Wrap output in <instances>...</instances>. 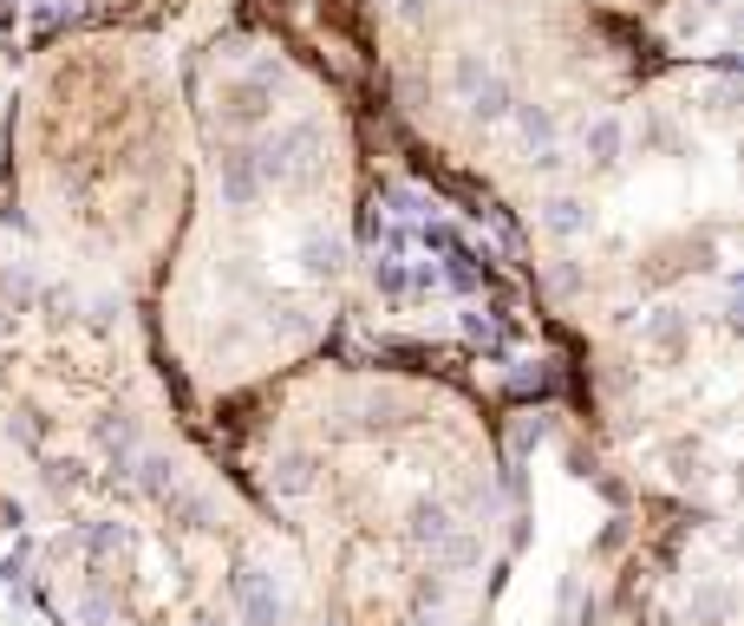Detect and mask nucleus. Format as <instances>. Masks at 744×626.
<instances>
[{
    "instance_id": "f257e3e1",
    "label": "nucleus",
    "mask_w": 744,
    "mask_h": 626,
    "mask_svg": "<svg viewBox=\"0 0 744 626\" xmlns=\"http://www.w3.org/2000/svg\"><path fill=\"white\" fill-rule=\"evenodd\" d=\"M248 157H255L262 183H313V170H320V125L300 118L288 131H275L262 150H248Z\"/></svg>"
},
{
    "instance_id": "f03ea898",
    "label": "nucleus",
    "mask_w": 744,
    "mask_h": 626,
    "mask_svg": "<svg viewBox=\"0 0 744 626\" xmlns=\"http://www.w3.org/2000/svg\"><path fill=\"white\" fill-rule=\"evenodd\" d=\"M235 607H242V626H288V607L275 594V581L262 567H235Z\"/></svg>"
},
{
    "instance_id": "7ed1b4c3",
    "label": "nucleus",
    "mask_w": 744,
    "mask_h": 626,
    "mask_svg": "<svg viewBox=\"0 0 744 626\" xmlns=\"http://www.w3.org/2000/svg\"><path fill=\"white\" fill-rule=\"evenodd\" d=\"M450 529H457V516H450V502H438V496H425V502H412V516H405V535L418 542V549H445Z\"/></svg>"
},
{
    "instance_id": "20e7f679",
    "label": "nucleus",
    "mask_w": 744,
    "mask_h": 626,
    "mask_svg": "<svg viewBox=\"0 0 744 626\" xmlns=\"http://www.w3.org/2000/svg\"><path fill=\"white\" fill-rule=\"evenodd\" d=\"M216 183H223V203L228 209H248L255 197H262V177H255V157H248V150H223Z\"/></svg>"
},
{
    "instance_id": "39448f33",
    "label": "nucleus",
    "mask_w": 744,
    "mask_h": 626,
    "mask_svg": "<svg viewBox=\"0 0 744 626\" xmlns=\"http://www.w3.org/2000/svg\"><path fill=\"white\" fill-rule=\"evenodd\" d=\"M464 105H470V118H477V125H503V118H510V105H517V92H510V78L483 72V85H477Z\"/></svg>"
},
{
    "instance_id": "423d86ee",
    "label": "nucleus",
    "mask_w": 744,
    "mask_h": 626,
    "mask_svg": "<svg viewBox=\"0 0 744 626\" xmlns=\"http://www.w3.org/2000/svg\"><path fill=\"white\" fill-rule=\"evenodd\" d=\"M582 150H588V163H595V170H614V163H620V150H627V125H620V118H595V125L582 131Z\"/></svg>"
},
{
    "instance_id": "0eeeda50",
    "label": "nucleus",
    "mask_w": 744,
    "mask_h": 626,
    "mask_svg": "<svg viewBox=\"0 0 744 626\" xmlns=\"http://www.w3.org/2000/svg\"><path fill=\"white\" fill-rule=\"evenodd\" d=\"M268 78H275V66H255L242 85H235V105H228V112H235L242 125H262V118L275 112V105H268V98H275V92H268Z\"/></svg>"
},
{
    "instance_id": "6e6552de",
    "label": "nucleus",
    "mask_w": 744,
    "mask_h": 626,
    "mask_svg": "<svg viewBox=\"0 0 744 626\" xmlns=\"http://www.w3.org/2000/svg\"><path fill=\"white\" fill-rule=\"evenodd\" d=\"M125 477H131V484L145 489V496H157V502H163L170 489L183 484V477H177V464H170L163 450H145V457H131V470H125Z\"/></svg>"
},
{
    "instance_id": "1a4fd4ad",
    "label": "nucleus",
    "mask_w": 744,
    "mask_h": 626,
    "mask_svg": "<svg viewBox=\"0 0 744 626\" xmlns=\"http://www.w3.org/2000/svg\"><path fill=\"white\" fill-rule=\"evenodd\" d=\"M542 229H549L555 242L588 235V203H582V197H549V203H542Z\"/></svg>"
},
{
    "instance_id": "9d476101",
    "label": "nucleus",
    "mask_w": 744,
    "mask_h": 626,
    "mask_svg": "<svg viewBox=\"0 0 744 626\" xmlns=\"http://www.w3.org/2000/svg\"><path fill=\"white\" fill-rule=\"evenodd\" d=\"M510 118H517V131H522V144H529V150H549V144H555V112H549V105H529V98H517V105H510Z\"/></svg>"
},
{
    "instance_id": "9b49d317",
    "label": "nucleus",
    "mask_w": 744,
    "mask_h": 626,
    "mask_svg": "<svg viewBox=\"0 0 744 626\" xmlns=\"http://www.w3.org/2000/svg\"><path fill=\"white\" fill-rule=\"evenodd\" d=\"M268 484L281 489V496H307V489H313V457H307V450L275 457V464H268Z\"/></svg>"
},
{
    "instance_id": "f8f14e48",
    "label": "nucleus",
    "mask_w": 744,
    "mask_h": 626,
    "mask_svg": "<svg viewBox=\"0 0 744 626\" xmlns=\"http://www.w3.org/2000/svg\"><path fill=\"white\" fill-rule=\"evenodd\" d=\"M163 509H170V516H177V522H183V529H210V522H216V509H210V496H203V489H170V496H163Z\"/></svg>"
},
{
    "instance_id": "ddd939ff",
    "label": "nucleus",
    "mask_w": 744,
    "mask_h": 626,
    "mask_svg": "<svg viewBox=\"0 0 744 626\" xmlns=\"http://www.w3.org/2000/svg\"><path fill=\"white\" fill-rule=\"evenodd\" d=\"M300 268H307V275H313V280H333V275H340V242L313 229V235L300 242Z\"/></svg>"
},
{
    "instance_id": "4468645a",
    "label": "nucleus",
    "mask_w": 744,
    "mask_h": 626,
    "mask_svg": "<svg viewBox=\"0 0 744 626\" xmlns=\"http://www.w3.org/2000/svg\"><path fill=\"white\" fill-rule=\"evenodd\" d=\"M640 340H647V347H660V352H679V347H685V314L660 307V314L640 327Z\"/></svg>"
},
{
    "instance_id": "2eb2a0df",
    "label": "nucleus",
    "mask_w": 744,
    "mask_h": 626,
    "mask_svg": "<svg viewBox=\"0 0 744 626\" xmlns=\"http://www.w3.org/2000/svg\"><path fill=\"white\" fill-rule=\"evenodd\" d=\"M438 561H445V567H477V561H483V542H477L470 529H450V542L438 549Z\"/></svg>"
},
{
    "instance_id": "dca6fc26",
    "label": "nucleus",
    "mask_w": 744,
    "mask_h": 626,
    "mask_svg": "<svg viewBox=\"0 0 744 626\" xmlns=\"http://www.w3.org/2000/svg\"><path fill=\"white\" fill-rule=\"evenodd\" d=\"M372 287H379V294H392V300H405V287H412L405 262H398V255H379V262H372Z\"/></svg>"
},
{
    "instance_id": "f3484780",
    "label": "nucleus",
    "mask_w": 744,
    "mask_h": 626,
    "mask_svg": "<svg viewBox=\"0 0 744 626\" xmlns=\"http://www.w3.org/2000/svg\"><path fill=\"white\" fill-rule=\"evenodd\" d=\"M46 484L60 489V496L78 489V484H85V477H78V457H46Z\"/></svg>"
},
{
    "instance_id": "a211bd4d",
    "label": "nucleus",
    "mask_w": 744,
    "mask_h": 626,
    "mask_svg": "<svg viewBox=\"0 0 744 626\" xmlns=\"http://www.w3.org/2000/svg\"><path fill=\"white\" fill-rule=\"evenodd\" d=\"M483 60H477V53H464V60H457V72H450V78H457V92H464V98H470V92H477V85H483Z\"/></svg>"
},
{
    "instance_id": "6ab92c4d",
    "label": "nucleus",
    "mask_w": 744,
    "mask_h": 626,
    "mask_svg": "<svg viewBox=\"0 0 744 626\" xmlns=\"http://www.w3.org/2000/svg\"><path fill=\"white\" fill-rule=\"evenodd\" d=\"M78 620H85V626H105V620H111V601H105V594H85V601H78Z\"/></svg>"
},
{
    "instance_id": "aec40b11",
    "label": "nucleus",
    "mask_w": 744,
    "mask_h": 626,
    "mask_svg": "<svg viewBox=\"0 0 744 626\" xmlns=\"http://www.w3.org/2000/svg\"><path fill=\"white\" fill-rule=\"evenodd\" d=\"M418 626H445V620H438V614H425V620H418Z\"/></svg>"
},
{
    "instance_id": "412c9836",
    "label": "nucleus",
    "mask_w": 744,
    "mask_h": 626,
    "mask_svg": "<svg viewBox=\"0 0 744 626\" xmlns=\"http://www.w3.org/2000/svg\"><path fill=\"white\" fill-rule=\"evenodd\" d=\"M196 626H223V620H216V614H203V620H196Z\"/></svg>"
},
{
    "instance_id": "4be33fe9",
    "label": "nucleus",
    "mask_w": 744,
    "mask_h": 626,
    "mask_svg": "<svg viewBox=\"0 0 744 626\" xmlns=\"http://www.w3.org/2000/svg\"><path fill=\"white\" fill-rule=\"evenodd\" d=\"M320 626H333V620H320Z\"/></svg>"
}]
</instances>
